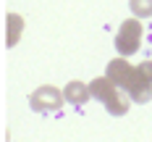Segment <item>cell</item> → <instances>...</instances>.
<instances>
[{"label":"cell","instance_id":"1","mask_svg":"<svg viewBox=\"0 0 152 142\" xmlns=\"http://www.w3.org/2000/svg\"><path fill=\"white\" fill-rule=\"evenodd\" d=\"M89 92H92V97H97V100L105 103V110L110 116H123L129 110V105L134 103L126 90L115 87L107 77H97L94 82H89Z\"/></svg>","mask_w":152,"mask_h":142},{"label":"cell","instance_id":"2","mask_svg":"<svg viewBox=\"0 0 152 142\" xmlns=\"http://www.w3.org/2000/svg\"><path fill=\"white\" fill-rule=\"evenodd\" d=\"M139 45H142V24H139V18H126L115 34V50L126 58V55L137 53Z\"/></svg>","mask_w":152,"mask_h":142},{"label":"cell","instance_id":"3","mask_svg":"<svg viewBox=\"0 0 152 142\" xmlns=\"http://www.w3.org/2000/svg\"><path fill=\"white\" fill-rule=\"evenodd\" d=\"M63 100H66V95L61 90H55V87H50V84H42V87H37L29 97V105L34 113H55V110H61Z\"/></svg>","mask_w":152,"mask_h":142},{"label":"cell","instance_id":"4","mask_svg":"<svg viewBox=\"0 0 152 142\" xmlns=\"http://www.w3.org/2000/svg\"><path fill=\"white\" fill-rule=\"evenodd\" d=\"M134 71H137V68H134V66H131V63H129V61H126V58L121 55V58H113V61L107 63V71H105V77L110 79V82H113L115 87L126 90V84L131 82Z\"/></svg>","mask_w":152,"mask_h":142},{"label":"cell","instance_id":"5","mask_svg":"<svg viewBox=\"0 0 152 142\" xmlns=\"http://www.w3.org/2000/svg\"><path fill=\"white\" fill-rule=\"evenodd\" d=\"M126 92H129V97H131L134 103H147L152 97V82L137 68L134 77H131V82L126 84Z\"/></svg>","mask_w":152,"mask_h":142},{"label":"cell","instance_id":"6","mask_svg":"<svg viewBox=\"0 0 152 142\" xmlns=\"http://www.w3.org/2000/svg\"><path fill=\"white\" fill-rule=\"evenodd\" d=\"M63 95H66V100H68V103H74V105H84V103H87V100L92 97L89 84H84V82H76V79L66 84Z\"/></svg>","mask_w":152,"mask_h":142},{"label":"cell","instance_id":"7","mask_svg":"<svg viewBox=\"0 0 152 142\" xmlns=\"http://www.w3.org/2000/svg\"><path fill=\"white\" fill-rule=\"evenodd\" d=\"M21 32H24V18H21L18 13H8L5 16V45L8 47L18 45Z\"/></svg>","mask_w":152,"mask_h":142},{"label":"cell","instance_id":"8","mask_svg":"<svg viewBox=\"0 0 152 142\" xmlns=\"http://www.w3.org/2000/svg\"><path fill=\"white\" fill-rule=\"evenodd\" d=\"M129 8L134 18H150L152 16V0H129Z\"/></svg>","mask_w":152,"mask_h":142}]
</instances>
